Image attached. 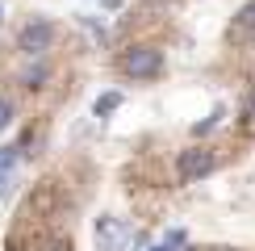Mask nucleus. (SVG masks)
Here are the masks:
<instances>
[{
	"label": "nucleus",
	"instance_id": "obj_2",
	"mask_svg": "<svg viewBox=\"0 0 255 251\" xmlns=\"http://www.w3.org/2000/svg\"><path fill=\"white\" fill-rule=\"evenodd\" d=\"M214 151H205V146H188V151H180V159H176V172H180V180H205L209 172H214Z\"/></svg>",
	"mask_w": 255,
	"mask_h": 251
},
{
	"label": "nucleus",
	"instance_id": "obj_5",
	"mask_svg": "<svg viewBox=\"0 0 255 251\" xmlns=\"http://www.w3.org/2000/svg\"><path fill=\"white\" fill-rule=\"evenodd\" d=\"M247 34H255V0H247V4L239 8V21H235V29H230L235 42H243Z\"/></svg>",
	"mask_w": 255,
	"mask_h": 251
},
{
	"label": "nucleus",
	"instance_id": "obj_3",
	"mask_svg": "<svg viewBox=\"0 0 255 251\" xmlns=\"http://www.w3.org/2000/svg\"><path fill=\"white\" fill-rule=\"evenodd\" d=\"M134 243V226L122 218H101L97 222V247L101 251H126Z\"/></svg>",
	"mask_w": 255,
	"mask_h": 251
},
{
	"label": "nucleus",
	"instance_id": "obj_1",
	"mask_svg": "<svg viewBox=\"0 0 255 251\" xmlns=\"http://www.w3.org/2000/svg\"><path fill=\"white\" fill-rule=\"evenodd\" d=\"M122 71L130 80H151L159 67H163V50H155V46H146V42H138V46H126L122 50Z\"/></svg>",
	"mask_w": 255,
	"mask_h": 251
},
{
	"label": "nucleus",
	"instance_id": "obj_4",
	"mask_svg": "<svg viewBox=\"0 0 255 251\" xmlns=\"http://www.w3.org/2000/svg\"><path fill=\"white\" fill-rule=\"evenodd\" d=\"M50 42H55V25L50 21H29L25 29L17 34V46L25 50V55H42V50H50Z\"/></svg>",
	"mask_w": 255,
	"mask_h": 251
},
{
	"label": "nucleus",
	"instance_id": "obj_9",
	"mask_svg": "<svg viewBox=\"0 0 255 251\" xmlns=\"http://www.w3.org/2000/svg\"><path fill=\"white\" fill-rule=\"evenodd\" d=\"M13 113H17V109H13V101H8V97H0V130H4L8 122H13Z\"/></svg>",
	"mask_w": 255,
	"mask_h": 251
},
{
	"label": "nucleus",
	"instance_id": "obj_6",
	"mask_svg": "<svg viewBox=\"0 0 255 251\" xmlns=\"http://www.w3.org/2000/svg\"><path fill=\"white\" fill-rule=\"evenodd\" d=\"M17 163V146H0V193H8V167Z\"/></svg>",
	"mask_w": 255,
	"mask_h": 251
},
{
	"label": "nucleus",
	"instance_id": "obj_10",
	"mask_svg": "<svg viewBox=\"0 0 255 251\" xmlns=\"http://www.w3.org/2000/svg\"><path fill=\"white\" fill-rule=\"evenodd\" d=\"M218 122H222V109H214V113H209V122H201V126H197V134H209Z\"/></svg>",
	"mask_w": 255,
	"mask_h": 251
},
{
	"label": "nucleus",
	"instance_id": "obj_8",
	"mask_svg": "<svg viewBox=\"0 0 255 251\" xmlns=\"http://www.w3.org/2000/svg\"><path fill=\"white\" fill-rule=\"evenodd\" d=\"M46 76H50L46 67H29L25 71V84H29V88H42V80H46Z\"/></svg>",
	"mask_w": 255,
	"mask_h": 251
},
{
	"label": "nucleus",
	"instance_id": "obj_7",
	"mask_svg": "<svg viewBox=\"0 0 255 251\" xmlns=\"http://www.w3.org/2000/svg\"><path fill=\"white\" fill-rule=\"evenodd\" d=\"M118 105H122V92H118V88H113V92H101V97H97V109H92V113H97V118H109Z\"/></svg>",
	"mask_w": 255,
	"mask_h": 251
}]
</instances>
